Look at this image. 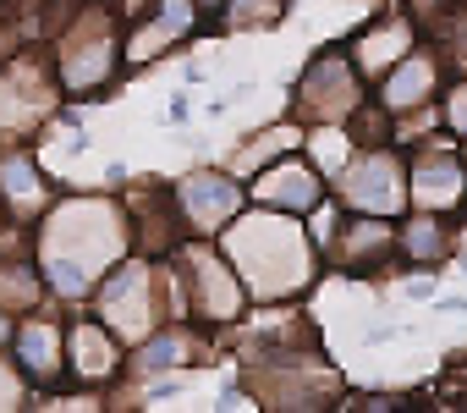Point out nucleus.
Listing matches in <instances>:
<instances>
[{
	"label": "nucleus",
	"instance_id": "0eeeda50",
	"mask_svg": "<svg viewBox=\"0 0 467 413\" xmlns=\"http://www.w3.org/2000/svg\"><path fill=\"white\" fill-rule=\"evenodd\" d=\"M61 78L56 67L17 56V61H0V132H34L45 116H56L61 105Z\"/></svg>",
	"mask_w": 467,
	"mask_h": 413
},
{
	"label": "nucleus",
	"instance_id": "6e6552de",
	"mask_svg": "<svg viewBox=\"0 0 467 413\" xmlns=\"http://www.w3.org/2000/svg\"><path fill=\"white\" fill-rule=\"evenodd\" d=\"M176 210H182L192 238H214L248 210V193L231 171H192L176 182Z\"/></svg>",
	"mask_w": 467,
	"mask_h": 413
},
{
	"label": "nucleus",
	"instance_id": "4be33fe9",
	"mask_svg": "<svg viewBox=\"0 0 467 413\" xmlns=\"http://www.w3.org/2000/svg\"><path fill=\"white\" fill-rule=\"evenodd\" d=\"M23 380H28V375H23L17 364L0 358V408H23V402H34V397L23 391Z\"/></svg>",
	"mask_w": 467,
	"mask_h": 413
},
{
	"label": "nucleus",
	"instance_id": "6ab92c4d",
	"mask_svg": "<svg viewBox=\"0 0 467 413\" xmlns=\"http://www.w3.org/2000/svg\"><path fill=\"white\" fill-rule=\"evenodd\" d=\"M303 143H308V132H303V122L292 116V122H281V127H270V132H259V138H248V143L237 149V176H254V171L275 165L270 154H297Z\"/></svg>",
	"mask_w": 467,
	"mask_h": 413
},
{
	"label": "nucleus",
	"instance_id": "aec40b11",
	"mask_svg": "<svg viewBox=\"0 0 467 413\" xmlns=\"http://www.w3.org/2000/svg\"><path fill=\"white\" fill-rule=\"evenodd\" d=\"M220 17H225V28H237V34H254V28H281L286 0H225Z\"/></svg>",
	"mask_w": 467,
	"mask_h": 413
},
{
	"label": "nucleus",
	"instance_id": "7ed1b4c3",
	"mask_svg": "<svg viewBox=\"0 0 467 413\" xmlns=\"http://www.w3.org/2000/svg\"><path fill=\"white\" fill-rule=\"evenodd\" d=\"M121 34H116V17L105 0H83L72 12L67 34H61V56H56V78L72 100H99L116 72H121Z\"/></svg>",
	"mask_w": 467,
	"mask_h": 413
},
{
	"label": "nucleus",
	"instance_id": "9b49d317",
	"mask_svg": "<svg viewBox=\"0 0 467 413\" xmlns=\"http://www.w3.org/2000/svg\"><path fill=\"white\" fill-rule=\"evenodd\" d=\"M407 193L423 216H456L467 204V160L451 149H418V160L407 165Z\"/></svg>",
	"mask_w": 467,
	"mask_h": 413
},
{
	"label": "nucleus",
	"instance_id": "20e7f679",
	"mask_svg": "<svg viewBox=\"0 0 467 413\" xmlns=\"http://www.w3.org/2000/svg\"><path fill=\"white\" fill-rule=\"evenodd\" d=\"M171 259H176V276L187 292V320L220 331V325H237L248 314V287H243L237 265H231V254H214L209 243L187 238Z\"/></svg>",
	"mask_w": 467,
	"mask_h": 413
},
{
	"label": "nucleus",
	"instance_id": "f3484780",
	"mask_svg": "<svg viewBox=\"0 0 467 413\" xmlns=\"http://www.w3.org/2000/svg\"><path fill=\"white\" fill-rule=\"evenodd\" d=\"M347 50H352V61H358V72L368 78V83H379L407 50H418V23L412 17H385V23H368L363 34H352L347 39Z\"/></svg>",
	"mask_w": 467,
	"mask_h": 413
},
{
	"label": "nucleus",
	"instance_id": "4468645a",
	"mask_svg": "<svg viewBox=\"0 0 467 413\" xmlns=\"http://www.w3.org/2000/svg\"><path fill=\"white\" fill-rule=\"evenodd\" d=\"M12 364L34 386H61L67 380V336L45 314H23L17 331H12Z\"/></svg>",
	"mask_w": 467,
	"mask_h": 413
},
{
	"label": "nucleus",
	"instance_id": "1a4fd4ad",
	"mask_svg": "<svg viewBox=\"0 0 467 413\" xmlns=\"http://www.w3.org/2000/svg\"><path fill=\"white\" fill-rule=\"evenodd\" d=\"M325 193H330V176H325V165L303 160V149L254 171V187H248L254 204H270V210H286V216H314Z\"/></svg>",
	"mask_w": 467,
	"mask_h": 413
},
{
	"label": "nucleus",
	"instance_id": "5701e85b",
	"mask_svg": "<svg viewBox=\"0 0 467 413\" xmlns=\"http://www.w3.org/2000/svg\"><path fill=\"white\" fill-rule=\"evenodd\" d=\"M445 375H451V380H467V353H462V358H451V369H445Z\"/></svg>",
	"mask_w": 467,
	"mask_h": 413
},
{
	"label": "nucleus",
	"instance_id": "2eb2a0df",
	"mask_svg": "<svg viewBox=\"0 0 467 413\" xmlns=\"http://www.w3.org/2000/svg\"><path fill=\"white\" fill-rule=\"evenodd\" d=\"M116 369H127V342L105 320H78L67 331V375H78L83 386H105Z\"/></svg>",
	"mask_w": 467,
	"mask_h": 413
},
{
	"label": "nucleus",
	"instance_id": "412c9836",
	"mask_svg": "<svg viewBox=\"0 0 467 413\" xmlns=\"http://www.w3.org/2000/svg\"><path fill=\"white\" fill-rule=\"evenodd\" d=\"M440 122H445L456 138H467V72L445 89V111H440Z\"/></svg>",
	"mask_w": 467,
	"mask_h": 413
},
{
	"label": "nucleus",
	"instance_id": "a211bd4d",
	"mask_svg": "<svg viewBox=\"0 0 467 413\" xmlns=\"http://www.w3.org/2000/svg\"><path fill=\"white\" fill-rule=\"evenodd\" d=\"M396 243H401V259L412 270H434L445 259V249H451V227H445V216H423L418 210V221H407L396 232Z\"/></svg>",
	"mask_w": 467,
	"mask_h": 413
},
{
	"label": "nucleus",
	"instance_id": "393cba45",
	"mask_svg": "<svg viewBox=\"0 0 467 413\" xmlns=\"http://www.w3.org/2000/svg\"><path fill=\"white\" fill-rule=\"evenodd\" d=\"M0 216H6V204H0Z\"/></svg>",
	"mask_w": 467,
	"mask_h": 413
},
{
	"label": "nucleus",
	"instance_id": "b1692460",
	"mask_svg": "<svg viewBox=\"0 0 467 413\" xmlns=\"http://www.w3.org/2000/svg\"><path fill=\"white\" fill-rule=\"evenodd\" d=\"M462 270H467V254H462Z\"/></svg>",
	"mask_w": 467,
	"mask_h": 413
},
{
	"label": "nucleus",
	"instance_id": "f257e3e1",
	"mask_svg": "<svg viewBox=\"0 0 467 413\" xmlns=\"http://www.w3.org/2000/svg\"><path fill=\"white\" fill-rule=\"evenodd\" d=\"M34 259L56 298H94L99 276L132 254V221L116 198H56L34 221Z\"/></svg>",
	"mask_w": 467,
	"mask_h": 413
},
{
	"label": "nucleus",
	"instance_id": "39448f33",
	"mask_svg": "<svg viewBox=\"0 0 467 413\" xmlns=\"http://www.w3.org/2000/svg\"><path fill=\"white\" fill-rule=\"evenodd\" d=\"M363 100H368V78L358 72L352 50H347V45H325V50L303 67V78H297V89H292V116H297L303 127H347V116H352Z\"/></svg>",
	"mask_w": 467,
	"mask_h": 413
},
{
	"label": "nucleus",
	"instance_id": "dca6fc26",
	"mask_svg": "<svg viewBox=\"0 0 467 413\" xmlns=\"http://www.w3.org/2000/svg\"><path fill=\"white\" fill-rule=\"evenodd\" d=\"M0 204H6V216L23 221V227H34L56 204V187H50V176L39 171L34 154H0Z\"/></svg>",
	"mask_w": 467,
	"mask_h": 413
},
{
	"label": "nucleus",
	"instance_id": "ddd939ff",
	"mask_svg": "<svg viewBox=\"0 0 467 413\" xmlns=\"http://www.w3.org/2000/svg\"><path fill=\"white\" fill-rule=\"evenodd\" d=\"M445 83V61H440V50L429 45H418V50H407L385 78H379V105L390 111V116H418L423 105H434V89Z\"/></svg>",
	"mask_w": 467,
	"mask_h": 413
},
{
	"label": "nucleus",
	"instance_id": "9d476101",
	"mask_svg": "<svg viewBox=\"0 0 467 413\" xmlns=\"http://www.w3.org/2000/svg\"><path fill=\"white\" fill-rule=\"evenodd\" d=\"M198 23H203L198 0H154V12L121 34V61L127 67H149V61L171 56L176 45H187L198 34Z\"/></svg>",
	"mask_w": 467,
	"mask_h": 413
},
{
	"label": "nucleus",
	"instance_id": "a878e982",
	"mask_svg": "<svg viewBox=\"0 0 467 413\" xmlns=\"http://www.w3.org/2000/svg\"><path fill=\"white\" fill-rule=\"evenodd\" d=\"M462 160H467V149H462Z\"/></svg>",
	"mask_w": 467,
	"mask_h": 413
},
{
	"label": "nucleus",
	"instance_id": "f03ea898",
	"mask_svg": "<svg viewBox=\"0 0 467 413\" xmlns=\"http://www.w3.org/2000/svg\"><path fill=\"white\" fill-rule=\"evenodd\" d=\"M225 254L237 265L248 298H259V303H286L303 287H314V276H319V249L303 227V216L270 210V204H254V210H243L225 227Z\"/></svg>",
	"mask_w": 467,
	"mask_h": 413
},
{
	"label": "nucleus",
	"instance_id": "423d86ee",
	"mask_svg": "<svg viewBox=\"0 0 467 413\" xmlns=\"http://www.w3.org/2000/svg\"><path fill=\"white\" fill-rule=\"evenodd\" d=\"M336 193H341V210L396 221L407 204H412V193H407V160H401L390 143L358 149V160L336 176Z\"/></svg>",
	"mask_w": 467,
	"mask_h": 413
},
{
	"label": "nucleus",
	"instance_id": "f8f14e48",
	"mask_svg": "<svg viewBox=\"0 0 467 413\" xmlns=\"http://www.w3.org/2000/svg\"><path fill=\"white\" fill-rule=\"evenodd\" d=\"M330 259H336L341 270H352V276H379V270H390V265L401 259L396 227H390L385 216H358V210H347L341 227H336Z\"/></svg>",
	"mask_w": 467,
	"mask_h": 413
}]
</instances>
